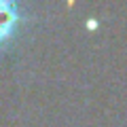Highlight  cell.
<instances>
[{
	"label": "cell",
	"mask_w": 127,
	"mask_h": 127,
	"mask_svg": "<svg viewBox=\"0 0 127 127\" xmlns=\"http://www.w3.org/2000/svg\"><path fill=\"white\" fill-rule=\"evenodd\" d=\"M15 23H17V4L0 0V45L11 36Z\"/></svg>",
	"instance_id": "1"
}]
</instances>
